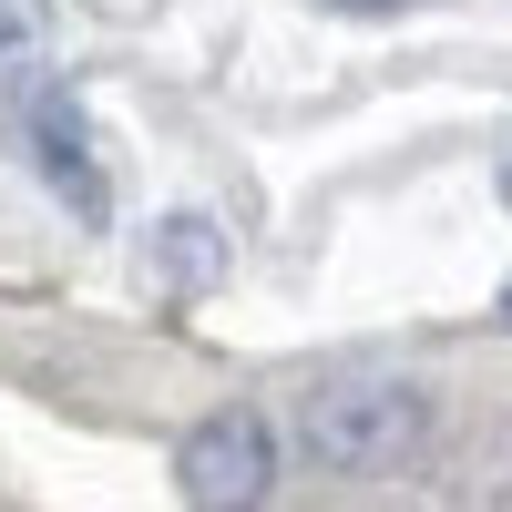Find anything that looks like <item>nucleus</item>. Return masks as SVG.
Wrapping results in <instances>:
<instances>
[{
  "instance_id": "obj_1",
  "label": "nucleus",
  "mask_w": 512,
  "mask_h": 512,
  "mask_svg": "<svg viewBox=\"0 0 512 512\" xmlns=\"http://www.w3.org/2000/svg\"><path fill=\"white\" fill-rule=\"evenodd\" d=\"M420 431H431V400L410 390V379L390 369H328L297 390L287 410V441L308 472L328 482H379V472H400V461L420 451Z\"/></svg>"
},
{
  "instance_id": "obj_2",
  "label": "nucleus",
  "mask_w": 512,
  "mask_h": 512,
  "mask_svg": "<svg viewBox=\"0 0 512 512\" xmlns=\"http://www.w3.org/2000/svg\"><path fill=\"white\" fill-rule=\"evenodd\" d=\"M11 144L31 154V175L52 185L82 226L113 216V195H103V154H93V113L72 103L62 72H21V82H11Z\"/></svg>"
},
{
  "instance_id": "obj_3",
  "label": "nucleus",
  "mask_w": 512,
  "mask_h": 512,
  "mask_svg": "<svg viewBox=\"0 0 512 512\" xmlns=\"http://www.w3.org/2000/svg\"><path fill=\"white\" fill-rule=\"evenodd\" d=\"M175 492L185 512H267L277 492V431L256 410H205L175 441Z\"/></svg>"
},
{
  "instance_id": "obj_4",
  "label": "nucleus",
  "mask_w": 512,
  "mask_h": 512,
  "mask_svg": "<svg viewBox=\"0 0 512 512\" xmlns=\"http://www.w3.org/2000/svg\"><path fill=\"white\" fill-rule=\"evenodd\" d=\"M144 277H154L164 297L216 287V277H226V236H216V216H164L154 246H144Z\"/></svg>"
},
{
  "instance_id": "obj_5",
  "label": "nucleus",
  "mask_w": 512,
  "mask_h": 512,
  "mask_svg": "<svg viewBox=\"0 0 512 512\" xmlns=\"http://www.w3.org/2000/svg\"><path fill=\"white\" fill-rule=\"evenodd\" d=\"M31 41V0H0V52H21Z\"/></svg>"
},
{
  "instance_id": "obj_6",
  "label": "nucleus",
  "mask_w": 512,
  "mask_h": 512,
  "mask_svg": "<svg viewBox=\"0 0 512 512\" xmlns=\"http://www.w3.org/2000/svg\"><path fill=\"white\" fill-rule=\"evenodd\" d=\"M328 11H410V0H328Z\"/></svg>"
},
{
  "instance_id": "obj_7",
  "label": "nucleus",
  "mask_w": 512,
  "mask_h": 512,
  "mask_svg": "<svg viewBox=\"0 0 512 512\" xmlns=\"http://www.w3.org/2000/svg\"><path fill=\"white\" fill-rule=\"evenodd\" d=\"M502 205H512V154H502Z\"/></svg>"
},
{
  "instance_id": "obj_8",
  "label": "nucleus",
  "mask_w": 512,
  "mask_h": 512,
  "mask_svg": "<svg viewBox=\"0 0 512 512\" xmlns=\"http://www.w3.org/2000/svg\"><path fill=\"white\" fill-rule=\"evenodd\" d=\"M502 318H512V287H502Z\"/></svg>"
}]
</instances>
